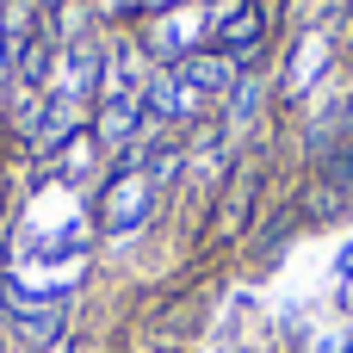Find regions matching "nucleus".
Returning a JSON list of instances; mask_svg holds the SVG:
<instances>
[{"instance_id": "4", "label": "nucleus", "mask_w": 353, "mask_h": 353, "mask_svg": "<svg viewBox=\"0 0 353 353\" xmlns=\"http://www.w3.org/2000/svg\"><path fill=\"white\" fill-rule=\"evenodd\" d=\"M298 211H304L310 223H335V217L347 211V186H335V180H323V174H316V186L304 192V205H298Z\"/></svg>"}, {"instance_id": "3", "label": "nucleus", "mask_w": 353, "mask_h": 353, "mask_svg": "<svg viewBox=\"0 0 353 353\" xmlns=\"http://www.w3.org/2000/svg\"><path fill=\"white\" fill-rule=\"evenodd\" d=\"M137 118H143V93H105V105H99V118H93V137L112 149V143H124V137L137 130Z\"/></svg>"}, {"instance_id": "1", "label": "nucleus", "mask_w": 353, "mask_h": 353, "mask_svg": "<svg viewBox=\"0 0 353 353\" xmlns=\"http://www.w3.org/2000/svg\"><path fill=\"white\" fill-rule=\"evenodd\" d=\"M273 6H279V0H230V6L217 12V25H211V50H223L236 68H242L248 56H261L267 31H273Z\"/></svg>"}, {"instance_id": "2", "label": "nucleus", "mask_w": 353, "mask_h": 353, "mask_svg": "<svg viewBox=\"0 0 353 353\" xmlns=\"http://www.w3.org/2000/svg\"><path fill=\"white\" fill-rule=\"evenodd\" d=\"M50 62H56V37L50 31H25L19 37V50H12V74H19V87H50Z\"/></svg>"}, {"instance_id": "5", "label": "nucleus", "mask_w": 353, "mask_h": 353, "mask_svg": "<svg viewBox=\"0 0 353 353\" xmlns=\"http://www.w3.org/2000/svg\"><path fill=\"white\" fill-rule=\"evenodd\" d=\"M6 81H12V37H6V25H0V99H6Z\"/></svg>"}, {"instance_id": "6", "label": "nucleus", "mask_w": 353, "mask_h": 353, "mask_svg": "<svg viewBox=\"0 0 353 353\" xmlns=\"http://www.w3.org/2000/svg\"><path fill=\"white\" fill-rule=\"evenodd\" d=\"M174 6H180V0H143V12H155V19H161V12H174Z\"/></svg>"}]
</instances>
